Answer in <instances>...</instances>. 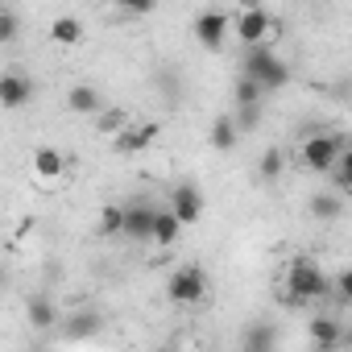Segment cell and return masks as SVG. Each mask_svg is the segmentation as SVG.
Wrapping results in <instances>:
<instances>
[{
    "label": "cell",
    "mask_w": 352,
    "mask_h": 352,
    "mask_svg": "<svg viewBox=\"0 0 352 352\" xmlns=\"http://www.w3.org/2000/svg\"><path fill=\"white\" fill-rule=\"evenodd\" d=\"M340 157H344L340 133H311V137L298 145V162H302L307 170H315V174H331V170L340 166Z\"/></svg>",
    "instance_id": "cell-3"
},
{
    "label": "cell",
    "mask_w": 352,
    "mask_h": 352,
    "mask_svg": "<svg viewBox=\"0 0 352 352\" xmlns=\"http://www.w3.org/2000/svg\"><path fill=\"white\" fill-rule=\"evenodd\" d=\"M34 352H50V348H34Z\"/></svg>",
    "instance_id": "cell-30"
},
{
    "label": "cell",
    "mask_w": 352,
    "mask_h": 352,
    "mask_svg": "<svg viewBox=\"0 0 352 352\" xmlns=\"http://www.w3.org/2000/svg\"><path fill=\"white\" fill-rule=\"evenodd\" d=\"M307 336H311V344H315L319 352H331V348L344 344V323L331 319V315H315V319L307 323Z\"/></svg>",
    "instance_id": "cell-10"
},
{
    "label": "cell",
    "mask_w": 352,
    "mask_h": 352,
    "mask_svg": "<svg viewBox=\"0 0 352 352\" xmlns=\"http://www.w3.org/2000/svg\"><path fill=\"white\" fill-rule=\"evenodd\" d=\"M157 141V124L149 120V124H129L120 137H112V149L116 153H141L145 145H153Z\"/></svg>",
    "instance_id": "cell-12"
},
{
    "label": "cell",
    "mask_w": 352,
    "mask_h": 352,
    "mask_svg": "<svg viewBox=\"0 0 352 352\" xmlns=\"http://www.w3.org/2000/svg\"><path fill=\"white\" fill-rule=\"evenodd\" d=\"M274 30H278L274 13H265L261 5H245V9L236 13V21H232V34L245 42V50H253V46H270Z\"/></svg>",
    "instance_id": "cell-5"
},
{
    "label": "cell",
    "mask_w": 352,
    "mask_h": 352,
    "mask_svg": "<svg viewBox=\"0 0 352 352\" xmlns=\"http://www.w3.org/2000/svg\"><path fill=\"white\" fill-rule=\"evenodd\" d=\"M166 298L179 302V307H199L208 298V274H204V265H179V270H174L170 282H166Z\"/></svg>",
    "instance_id": "cell-4"
},
{
    "label": "cell",
    "mask_w": 352,
    "mask_h": 352,
    "mask_svg": "<svg viewBox=\"0 0 352 352\" xmlns=\"http://www.w3.org/2000/svg\"><path fill=\"white\" fill-rule=\"evenodd\" d=\"M236 137H241V129H236V120H232L228 112L212 120V137H208V141H212V145H216L220 153H228V149H236Z\"/></svg>",
    "instance_id": "cell-19"
},
{
    "label": "cell",
    "mask_w": 352,
    "mask_h": 352,
    "mask_svg": "<svg viewBox=\"0 0 352 352\" xmlns=\"http://www.w3.org/2000/svg\"><path fill=\"white\" fill-rule=\"evenodd\" d=\"M331 183H336L340 191H352V149H344V157H340V166L331 170Z\"/></svg>",
    "instance_id": "cell-25"
},
{
    "label": "cell",
    "mask_w": 352,
    "mask_h": 352,
    "mask_svg": "<svg viewBox=\"0 0 352 352\" xmlns=\"http://www.w3.org/2000/svg\"><path fill=\"white\" fill-rule=\"evenodd\" d=\"M331 290H336V298H340V302H348V307H352V265L336 274V282H331Z\"/></svg>",
    "instance_id": "cell-26"
},
{
    "label": "cell",
    "mask_w": 352,
    "mask_h": 352,
    "mask_svg": "<svg viewBox=\"0 0 352 352\" xmlns=\"http://www.w3.org/2000/svg\"><path fill=\"white\" fill-rule=\"evenodd\" d=\"M282 170H286V157H282V149H265V153L257 157V174H261V179H278Z\"/></svg>",
    "instance_id": "cell-23"
},
{
    "label": "cell",
    "mask_w": 352,
    "mask_h": 352,
    "mask_svg": "<svg viewBox=\"0 0 352 352\" xmlns=\"http://www.w3.org/2000/svg\"><path fill=\"white\" fill-rule=\"evenodd\" d=\"M261 112L265 108H232V120H236V129H257L261 124Z\"/></svg>",
    "instance_id": "cell-27"
},
{
    "label": "cell",
    "mask_w": 352,
    "mask_h": 352,
    "mask_svg": "<svg viewBox=\"0 0 352 352\" xmlns=\"http://www.w3.org/2000/svg\"><path fill=\"white\" fill-rule=\"evenodd\" d=\"M340 212H344V199H340L336 191L311 195V216H315V220H340Z\"/></svg>",
    "instance_id": "cell-21"
},
{
    "label": "cell",
    "mask_w": 352,
    "mask_h": 352,
    "mask_svg": "<svg viewBox=\"0 0 352 352\" xmlns=\"http://www.w3.org/2000/svg\"><path fill=\"white\" fill-rule=\"evenodd\" d=\"M129 129V116L120 112V108H104L100 112V133H112V137H120Z\"/></svg>",
    "instance_id": "cell-24"
},
{
    "label": "cell",
    "mask_w": 352,
    "mask_h": 352,
    "mask_svg": "<svg viewBox=\"0 0 352 352\" xmlns=\"http://www.w3.org/2000/svg\"><path fill=\"white\" fill-rule=\"evenodd\" d=\"M17 38V13L5 5V9H0V42H13Z\"/></svg>",
    "instance_id": "cell-28"
},
{
    "label": "cell",
    "mask_w": 352,
    "mask_h": 352,
    "mask_svg": "<svg viewBox=\"0 0 352 352\" xmlns=\"http://www.w3.org/2000/svg\"><path fill=\"white\" fill-rule=\"evenodd\" d=\"M162 352H170V348H162Z\"/></svg>",
    "instance_id": "cell-31"
},
{
    "label": "cell",
    "mask_w": 352,
    "mask_h": 352,
    "mask_svg": "<svg viewBox=\"0 0 352 352\" xmlns=\"http://www.w3.org/2000/svg\"><path fill=\"white\" fill-rule=\"evenodd\" d=\"M100 232L104 236H124V208H116V204L104 208L100 212Z\"/></svg>",
    "instance_id": "cell-22"
},
{
    "label": "cell",
    "mask_w": 352,
    "mask_h": 352,
    "mask_svg": "<svg viewBox=\"0 0 352 352\" xmlns=\"http://www.w3.org/2000/svg\"><path fill=\"white\" fill-rule=\"evenodd\" d=\"M50 42H58V46H75V42H83V21L71 17V13L54 17V21H50Z\"/></svg>",
    "instance_id": "cell-18"
},
{
    "label": "cell",
    "mask_w": 352,
    "mask_h": 352,
    "mask_svg": "<svg viewBox=\"0 0 352 352\" xmlns=\"http://www.w3.org/2000/svg\"><path fill=\"white\" fill-rule=\"evenodd\" d=\"M30 100H34V79L30 75H21V71H5V75H0V104H5L9 112L25 108Z\"/></svg>",
    "instance_id": "cell-9"
},
{
    "label": "cell",
    "mask_w": 352,
    "mask_h": 352,
    "mask_svg": "<svg viewBox=\"0 0 352 352\" xmlns=\"http://www.w3.org/2000/svg\"><path fill=\"white\" fill-rule=\"evenodd\" d=\"M174 216H179V224L183 228H191V224H199V216H204V191L195 187V183H179L170 191V204H166Z\"/></svg>",
    "instance_id": "cell-6"
},
{
    "label": "cell",
    "mask_w": 352,
    "mask_h": 352,
    "mask_svg": "<svg viewBox=\"0 0 352 352\" xmlns=\"http://www.w3.org/2000/svg\"><path fill=\"white\" fill-rule=\"evenodd\" d=\"M232 21H236V17H228L224 9H208V13H199V17H195V38H199V46L220 50L224 38L232 34Z\"/></svg>",
    "instance_id": "cell-7"
},
{
    "label": "cell",
    "mask_w": 352,
    "mask_h": 352,
    "mask_svg": "<svg viewBox=\"0 0 352 352\" xmlns=\"http://www.w3.org/2000/svg\"><path fill=\"white\" fill-rule=\"evenodd\" d=\"M104 327V315L100 311H75V315H67V323H63V331H67V340H91L96 331Z\"/></svg>",
    "instance_id": "cell-14"
},
{
    "label": "cell",
    "mask_w": 352,
    "mask_h": 352,
    "mask_svg": "<svg viewBox=\"0 0 352 352\" xmlns=\"http://www.w3.org/2000/svg\"><path fill=\"white\" fill-rule=\"evenodd\" d=\"M241 75L253 79L265 96H270V91H282V87L290 83V67L274 54V46H253V50H245V58H241Z\"/></svg>",
    "instance_id": "cell-2"
},
{
    "label": "cell",
    "mask_w": 352,
    "mask_h": 352,
    "mask_svg": "<svg viewBox=\"0 0 352 352\" xmlns=\"http://www.w3.org/2000/svg\"><path fill=\"white\" fill-rule=\"evenodd\" d=\"M232 108H265V91L253 83V79H236L232 83Z\"/></svg>",
    "instance_id": "cell-20"
},
{
    "label": "cell",
    "mask_w": 352,
    "mask_h": 352,
    "mask_svg": "<svg viewBox=\"0 0 352 352\" xmlns=\"http://www.w3.org/2000/svg\"><path fill=\"white\" fill-rule=\"evenodd\" d=\"M25 319L34 323V331H50V327L58 323V311H54V302H50L46 294H34V298L25 302Z\"/></svg>",
    "instance_id": "cell-16"
},
{
    "label": "cell",
    "mask_w": 352,
    "mask_h": 352,
    "mask_svg": "<svg viewBox=\"0 0 352 352\" xmlns=\"http://www.w3.org/2000/svg\"><path fill=\"white\" fill-rule=\"evenodd\" d=\"M344 344H348V348H352V331H344Z\"/></svg>",
    "instance_id": "cell-29"
},
{
    "label": "cell",
    "mask_w": 352,
    "mask_h": 352,
    "mask_svg": "<svg viewBox=\"0 0 352 352\" xmlns=\"http://www.w3.org/2000/svg\"><path fill=\"white\" fill-rule=\"evenodd\" d=\"M153 224H157V208L145 199L124 204V236L129 241H153Z\"/></svg>",
    "instance_id": "cell-8"
},
{
    "label": "cell",
    "mask_w": 352,
    "mask_h": 352,
    "mask_svg": "<svg viewBox=\"0 0 352 352\" xmlns=\"http://www.w3.org/2000/svg\"><path fill=\"white\" fill-rule=\"evenodd\" d=\"M241 344H245V352H278V331H274V323H249L245 327V336H241Z\"/></svg>",
    "instance_id": "cell-15"
},
{
    "label": "cell",
    "mask_w": 352,
    "mask_h": 352,
    "mask_svg": "<svg viewBox=\"0 0 352 352\" xmlns=\"http://www.w3.org/2000/svg\"><path fill=\"white\" fill-rule=\"evenodd\" d=\"M34 174H38L42 183H54V179H63V174H67V157L58 149L42 145V149H34Z\"/></svg>",
    "instance_id": "cell-13"
},
{
    "label": "cell",
    "mask_w": 352,
    "mask_h": 352,
    "mask_svg": "<svg viewBox=\"0 0 352 352\" xmlns=\"http://www.w3.org/2000/svg\"><path fill=\"white\" fill-rule=\"evenodd\" d=\"M183 236V224H179V216H174L170 208H157V224H153V245H162V249H170L174 241Z\"/></svg>",
    "instance_id": "cell-17"
},
{
    "label": "cell",
    "mask_w": 352,
    "mask_h": 352,
    "mask_svg": "<svg viewBox=\"0 0 352 352\" xmlns=\"http://www.w3.org/2000/svg\"><path fill=\"white\" fill-rule=\"evenodd\" d=\"M327 290H331V282H327V274L319 270V261L294 257V261L286 265V290H282V302H286V307L315 302V298H323Z\"/></svg>",
    "instance_id": "cell-1"
},
{
    "label": "cell",
    "mask_w": 352,
    "mask_h": 352,
    "mask_svg": "<svg viewBox=\"0 0 352 352\" xmlns=\"http://www.w3.org/2000/svg\"><path fill=\"white\" fill-rule=\"evenodd\" d=\"M67 108H71L75 116H100V112L108 108V100L100 96V87H91V83H75V87L67 91Z\"/></svg>",
    "instance_id": "cell-11"
}]
</instances>
